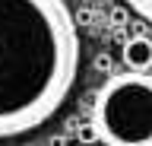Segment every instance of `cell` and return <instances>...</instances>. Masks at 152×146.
Masks as SVG:
<instances>
[{
  "label": "cell",
  "instance_id": "cell-4",
  "mask_svg": "<svg viewBox=\"0 0 152 146\" xmlns=\"http://www.w3.org/2000/svg\"><path fill=\"white\" fill-rule=\"evenodd\" d=\"M124 7H127V10H133L140 19L152 22V0H124Z\"/></svg>",
  "mask_w": 152,
  "mask_h": 146
},
{
  "label": "cell",
  "instance_id": "cell-8",
  "mask_svg": "<svg viewBox=\"0 0 152 146\" xmlns=\"http://www.w3.org/2000/svg\"><path fill=\"white\" fill-rule=\"evenodd\" d=\"M48 146H66V140H64V136H51V140H48Z\"/></svg>",
  "mask_w": 152,
  "mask_h": 146
},
{
  "label": "cell",
  "instance_id": "cell-2",
  "mask_svg": "<svg viewBox=\"0 0 152 146\" xmlns=\"http://www.w3.org/2000/svg\"><path fill=\"white\" fill-rule=\"evenodd\" d=\"M89 124L104 146H152V76H111L95 92Z\"/></svg>",
  "mask_w": 152,
  "mask_h": 146
},
{
  "label": "cell",
  "instance_id": "cell-6",
  "mask_svg": "<svg viewBox=\"0 0 152 146\" xmlns=\"http://www.w3.org/2000/svg\"><path fill=\"white\" fill-rule=\"evenodd\" d=\"M95 67H98V70H108V67H111V57H108V54H98V57H95Z\"/></svg>",
  "mask_w": 152,
  "mask_h": 146
},
{
  "label": "cell",
  "instance_id": "cell-3",
  "mask_svg": "<svg viewBox=\"0 0 152 146\" xmlns=\"http://www.w3.org/2000/svg\"><path fill=\"white\" fill-rule=\"evenodd\" d=\"M121 57H124V64H127V73H146V70L152 67V38H146V35L127 38Z\"/></svg>",
  "mask_w": 152,
  "mask_h": 146
},
{
  "label": "cell",
  "instance_id": "cell-7",
  "mask_svg": "<svg viewBox=\"0 0 152 146\" xmlns=\"http://www.w3.org/2000/svg\"><path fill=\"white\" fill-rule=\"evenodd\" d=\"M124 19H127V10H114V22H117V26H121Z\"/></svg>",
  "mask_w": 152,
  "mask_h": 146
},
{
  "label": "cell",
  "instance_id": "cell-1",
  "mask_svg": "<svg viewBox=\"0 0 152 146\" xmlns=\"http://www.w3.org/2000/svg\"><path fill=\"white\" fill-rule=\"evenodd\" d=\"M79 73L66 0H0V140L51 121Z\"/></svg>",
  "mask_w": 152,
  "mask_h": 146
},
{
  "label": "cell",
  "instance_id": "cell-5",
  "mask_svg": "<svg viewBox=\"0 0 152 146\" xmlns=\"http://www.w3.org/2000/svg\"><path fill=\"white\" fill-rule=\"evenodd\" d=\"M76 140H79V143H95V140H98V136H95V127L92 124H79V130H76Z\"/></svg>",
  "mask_w": 152,
  "mask_h": 146
}]
</instances>
